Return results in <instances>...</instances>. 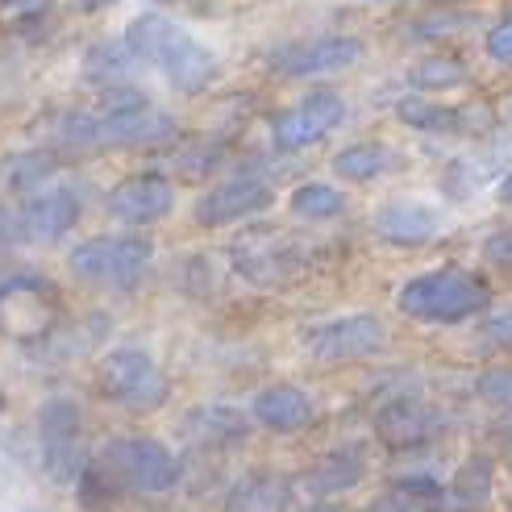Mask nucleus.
Here are the masks:
<instances>
[{"mask_svg":"<svg viewBox=\"0 0 512 512\" xmlns=\"http://www.w3.org/2000/svg\"><path fill=\"white\" fill-rule=\"evenodd\" d=\"M121 38L130 42L138 63H150L175 92H204L221 75L213 50L163 13H138Z\"/></svg>","mask_w":512,"mask_h":512,"instance_id":"obj_1","label":"nucleus"},{"mask_svg":"<svg viewBox=\"0 0 512 512\" xmlns=\"http://www.w3.org/2000/svg\"><path fill=\"white\" fill-rule=\"evenodd\" d=\"M175 121L150 105V96L138 88H113L100 96L96 109L71 113L63 121V142L71 146H150L171 138Z\"/></svg>","mask_w":512,"mask_h":512,"instance_id":"obj_2","label":"nucleus"},{"mask_svg":"<svg viewBox=\"0 0 512 512\" xmlns=\"http://www.w3.org/2000/svg\"><path fill=\"white\" fill-rule=\"evenodd\" d=\"M404 317L425 325H458L488 309V284L467 267H438L421 271L396 292Z\"/></svg>","mask_w":512,"mask_h":512,"instance_id":"obj_3","label":"nucleus"},{"mask_svg":"<svg viewBox=\"0 0 512 512\" xmlns=\"http://www.w3.org/2000/svg\"><path fill=\"white\" fill-rule=\"evenodd\" d=\"M100 467H105L125 492L142 496H163L175 492L184 479V458H179L167 442L146 438V433H117L100 446Z\"/></svg>","mask_w":512,"mask_h":512,"instance_id":"obj_4","label":"nucleus"},{"mask_svg":"<svg viewBox=\"0 0 512 512\" xmlns=\"http://www.w3.org/2000/svg\"><path fill=\"white\" fill-rule=\"evenodd\" d=\"M96 388L109 404L125 408V413H155L167 404L171 383L163 367L155 363V354L142 346H113L96 363Z\"/></svg>","mask_w":512,"mask_h":512,"instance_id":"obj_5","label":"nucleus"},{"mask_svg":"<svg viewBox=\"0 0 512 512\" xmlns=\"http://www.w3.org/2000/svg\"><path fill=\"white\" fill-rule=\"evenodd\" d=\"M150 263H155V246L142 234H100L80 242L67 254V267L75 279L92 288H138Z\"/></svg>","mask_w":512,"mask_h":512,"instance_id":"obj_6","label":"nucleus"},{"mask_svg":"<svg viewBox=\"0 0 512 512\" xmlns=\"http://www.w3.org/2000/svg\"><path fill=\"white\" fill-rule=\"evenodd\" d=\"M38 458L42 471L50 483H80L84 467L92 463L88 458V442H84V408L75 404L71 396H50L38 408Z\"/></svg>","mask_w":512,"mask_h":512,"instance_id":"obj_7","label":"nucleus"},{"mask_svg":"<svg viewBox=\"0 0 512 512\" xmlns=\"http://www.w3.org/2000/svg\"><path fill=\"white\" fill-rule=\"evenodd\" d=\"M304 263H309L304 259V246L296 238H288L284 229L254 225L229 246V267L254 288H284L288 279H296L304 271Z\"/></svg>","mask_w":512,"mask_h":512,"instance_id":"obj_8","label":"nucleus"},{"mask_svg":"<svg viewBox=\"0 0 512 512\" xmlns=\"http://www.w3.org/2000/svg\"><path fill=\"white\" fill-rule=\"evenodd\" d=\"M300 346L309 350L317 363H358V358H371L388 346V325H383L375 313L329 317V321L304 325Z\"/></svg>","mask_w":512,"mask_h":512,"instance_id":"obj_9","label":"nucleus"},{"mask_svg":"<svg viewBox=\"0 0 512 512\" xmlns=\"http://www.w3.org/2000/svg\"><path fill=\"white\" fill-rule=\"evenodd\" d=\"M275 200V188L263 171L254 167H242V171H229L221 184H213L209 192H200L196 200V221L204 229H221V225H238V221H250L271 209Z\"/></svg>","mask_w":512,"mask_h":512,"instance_id":"obj_10","label":"nucleus"},{"mask_svg":"<svg viewBox=\"0 0 512 512\" xmlns=\"http://www.w3.org/2000/svg\"><path fill=\"white\" fill-rule=\"evenodd\" d=\"M342 121H346V100L329 88H317L309 96H300L296 105H288L284 113H275L271 142H275V150H284V155H300V150L325 142Z\"/></svg>","mask_w":512,"mask_h":512,"instance_id":"obj_11","label":"nucleus"},{"mask_svg":"<svg viewBox=\"0 0 512 512\" xmlns=\"http://www.w3.org/2000/svg\"><path fill=\"white\" fill-rule=\"evenodd\" d=\"M363 59V42L350 34H317L279 46L271 55V67L288 80H321V75H338Z\"/></svg>","mask_w":512,"mask_h":512,"instance_id":"obj_12","label":"nucleus"},{"mask_svg":"<svg viewBox=\"0 0 512 512\" xmlns=\"http://www.w3.org/2000/svg\"><path fill=\"white\" fill-rule=\"evenodd\" d=\"M105 209L109 217H117L121 225H155L175 209V188L163 171H138V175H125L121 184H113L105 192Z\"/></svg>","mask_w":512,"mask_h":512,"instance_id":"obj_13","label":"nucleus"},{"mask_svg":"<svg viewBox=\"0 0 512 512\" xmlns=\"http://www.w3.org/2000/svg\"><path fill=\"white\" fill-rule=\"evenodd\" d=\"M17 217H21L25 238L55 242V238L67 234V229L80 225V217H84V188L80 184H50V188H42L34 196H25Z\"/></svg>","mask_w":512,"mask_h":512,"instance_id":"obj_14","label":"nucleus"},{"mask_svg":"<svg viewBox=\"0 0 512 512\" xmlns=\"http://www.w3.org/2000/svg\"><path fill=\"white\" fill-rule=\"evenodd\" d=\"M446 429V417L421 396H392L388 404L375 413V433L383 446L392 450H417L429 446L438 433Z\"/></svg>","mask_w":512,"mask_h":512,"instance_id":"obj_15","label":"nucleus"},{"mask_svg":"<svg viewBox=\"0 0 512 512\" xmlns=\"http://www.w3.org/2000/svg\"><path fill=\"white\" fill-rule=\"evenodd\" d=\"M371 229H375V238L388 242V246H425L442 234V213L425 200L392 196L375 209Z\"/></svg>","mask_w":512,"mask_h":512,"instance_id":"obj_16","label":"nucleus"},{"mask_svg":"<svg viewBox=\"0 0 512 512\" xmlns=\"http://www.w3.org/2000/svg\"><path fill=\"white\" fill-rule=\"evenodd\" d=\"M313 417H317V404L296 383H271V388H263L250 400V421H259L271 433H300L313 425Z\"/></svg>","mask_w":512,"mask_h":512,"instance_id":"obj_17","label":"nucleus"},{"mask_svg":"<svg viewBox=\"0 0 512 512\" xmlns=\"http://www.w3.org/2000/svg\"><path fill=\"white\" fill-rule=\"evenodd\" d=\"M363 475H367V454H363V446H338V450L321 454L317 463L304 467L300 488L309 492V496H317V500H325V496H342V492L358 488V483H363Z\"/></svg>","mask_w":512,"mask_h":512,"instance_id":"obj_18","label":"nucleus"},{"mask_svg":"<svg viewBox=\"0 0 512 512\" xmlns=\"http://www.w3.org/2000/svg\"><path fill=\"white\" fill-rule=\"evenodd\" d=\"M292 508V479L279 471H250L225 496V512H288Z\"/></svg>","mask_w":512,"mask_h":512,"instance_id":"obj_19","label":"nucleus"},{"mask_svg":"<svg viewBox=\"0 0 512 512\" xmlns=\"http://www.w3.org/2000/svg\"><path fill=\"white\" fill-rule=\"evenodd\" d=\"M84 80L100 92H113V88H130V75L138 71V55L130 50L125 38H105V42H92L84 50Z\"/></svg>","mask_w":512,"mask_h":512,"instance_id":"obj_20","label":"nucleus"},{"mask_svg":"<svg viewBox=\"0 0 512 512\" xmlns=\"http://www.w3.org/2000/svg\"><path fill=\"white\" fill-rule=\"evenodd\" d=\"M184 433L196 446L225 450V446L242 442L250 433V417H242L238 408H229V404H204V408H192V413H188Z\"/></svg>","mask_w":512,"mask_h":512,"instance_id":"obj_21","label":"nucleus"},{"mask_svg":"<svg viewBox=\"0 0 512 512\" xmlns=\"http://www.w3.org/2000/svg\"><path fill=\"white\" fill-rule=\"evenodd\" d=\"M492 496V463L488 458H467L463 467L454 471V479L442 492V512H475Z\"/></svg>","mask_w":512,"mask_h":512,"instance_id":"obj_22","label":"nucleus"},{"mask_svg":"<svg viewBox=\"0 0 512 512\" xmlns=\"http://www.w3.org/2000/svg\"><path fill=\"white\" fill-rule=\"evenodd\" d=\"M396 117L400 125L417 134H458L467 125V113L463 109H450V105H438V100H429L421 92H408L396 100Z\"/></svg>","mask_w":512,"mask_h":512,"instance_id":"obj_23","label":"nucleus"},{"mask_svg":"<svg viewBox=\"0 0 512 512\" xmlns=\"http://www.w3.org/2000/svg\"><path fill=\"white\" fill-rule=\"evenodd\" d=\"M400 163V155L383 142H350L334 155V175L350 179V184H371V179L388 175Z\"/></svg>","mask_w":512,"mask_h":512,"instance_id":"obj_24","label":"nucleus"},{"mask_svg":"<svg viewBox=\"0 0 512 512\" xmlns=\"http://www.w3.org/2000/svg\"><path fill=\"white\" fill-rule=\"evenodd\" d=\"M50 175H55V155H50V150H17V155L0 163V184L17 196L42 192Z\"/></svg>","mask_w":512,"mask_h":512,"instance_id":"obj_25","label":"nucleus"},{"mask_svg":"<svg viewBox=\"0 0 512 512\" xmlns=\"http://www.w3.org/2000/svg\"><path fill=\"white\" fill-rule=\"evenodd\" d=\"M288 209H292V217H300V221H334V217L346 213V196H342V188H334V184L309 179V184L292 188Z\"/></svg>","mask_w":512,"mask_h":512,"instance_id":"obj_26","label":"nucleus"},{"mask_svg":"<svg viewBox=\"0 0 512 512\" xmlns=\"http://www.w3.org/2000/svg\"><path fill=\"white\" fill-rule=\"evenodd\" d=\"M408 84H413L421 96L425 92H450L458 84H467V63L458 55H425L408 67Z\"/></svg>","mask_w":512,"mask_h":512,"instance_id":"obj_27","label":"nucleus"},{"mask_svg":"<svg viewBox=\"0 0 512 512\" xmlns=\"http://www.w3.org/2000/svg\"><path fill=\"white\" fill-rule=\"evenodd\" d=\"M121 492H125V488H121V483H117L105 467L96 463V458L84 467L80 483H75V500H80L84 512H113L117 500H121Z\"/></svg>","mask_w":512,"mask_h":512,"instance_id":"obj_28","label":"nucleus"},{"mask_svg":"<svg viewBox=\"0 0 512 512\" xmlns=\"http://www.w3.org/2000/svg\"><path fill=\"white\" fill-rule=\"evenodd\" d=\"M467 21H471L467 13H450V9H442V13L417 17L413 25H408V38H417V42H429V38H450L454 30H463Z\"/></svg>","mask_w":512,"mask_h":512,"instance_id":"obj_29","label":"nucleus"},{"mask_svg":"<svg viewBox=\"0 0 512 512\" xmlns=\"http://www.w3.org/2000/svg\"><path fill=\"white\" fill-rule=\"evenodd\" d=\"M475 392H479V400H488L492 408H504V413H512V367L483 371L475 379Z\"/></svg>","mask_w":512,"mask_h":512,"instance_id":"obj_30","label":"nucleus"},{"mask_svg":"<svg viewBox=\"0 0 512 512\" xmlns=\"http://www.w3.org/2000/svg\"><path fill=\"white\" fill-rule=\"evenodd\" d=\"M483 50H488L492 63L512 67V13H504L500 21L488 25V34H483Z\"/></svg>","mask_w":512,"mask_h":512,"instance_id":"obj_31","label":"nucleus"},{"mask_svg":"<svg viewBox=\"0 0 512 512\" xmlns=\"http://www.w3.org/2000/svg\"><path fill=\"white\" fill-rule=\"evenodd\" d=\"M483 259L496 267H512V225L496 229V234L483 238Z\"/></svg>","mask_w":512,"mask_h":512,"instance_id":"obj_32","label":"nucleus"},{"mask_svg":"<svg viewBox=\"0 0 512 512\" xmlns=\"http://www.w3.org/2000/svg\"><path fill=\"white\" fill-rule=\"evenodd\" d=\"M17 242H25V229H21V217L13 209L0 204V254H9Z\"/></svg>","mask_w":512,"mask_h":512,"instance_id":"obj_33","label":"nucleus"},{"mask_svg":"<svg viewBox=\"0 0 512 512\" xmlns=\"http://www.w3.org/2000/svg\"><path fill=\"white\" fill-rule=\"evenodd\" d=\"M483 338L496 342V346H512V309H500L483 321Z\"/></svg>","mask_w":512,"mask_h":512,"instance_id":"obj_34","label":"nucleus"},{"mask_svg":"<svg viewBox=\"0 0 512 512\" xmlns=\"http://www.w3.org/2000/svg\"><path fill=\"white\" fill-rule=\"evenodd\" d=\"M46 9H50V0H0V13H5V17H17V21L42 17Z\"/></svg>","mask_w":512,"mask_h":512,"instance_id":"obj_35","label":"nucleus"},{"mask_svg":"<svg viewBox=\"0 0 512 512\" xmlns=\"http://www.w3.org/2000/svg\"><path fill=\"white\" fill-rule=\"evenodd\" d=\"M67 5H71L75 13H84V17H88V13H100V9H113L117 0H67Z\"/></svg>","mask_w":512,"mask_h":512,"instance_id":"obj_36","label":"nucleus"},{"mask_svg":"<svg viewBox=\"0 0 512 512\" xmlns=\"http://www.w3.org/2000/svg\"><path fill=\"white\" fill-rule=\"evenodd\" d=\"M496 200H500V204H512V171L496 184Z\"/></svg>","mask_w":512,"mask_h":512,"instance_id":"obj_37","label":"nucleus"},{"mask_svg":"<svg viewBox=\"0 0 512 512\" xmlns=\"http://www.w3.org/2000/svg\"><path fill=\"white\" fill-rule=\"evenodd\" d=\"M300 512H342V508H334V504H309V508H300Z\"/></svg>","mask_w":512,"mask_h":512,"instance_id":"obj_38","label":"nucleus"},{"mask_svg":"<svg viewBox=\"0 0 512 512\" xmlns=\"http://www.w3.org/2000/svg\"><path fill=\"white\" fill-rule=\"evenodd\" d=\"M0 413H5V392H0Z\"/></svg>","mask_w":512,"mask_h":512,"instance_id":"obj_39","label":"nucleus"},{"mask_svg":"<svg viewBox=\"0 0 512 512\" xmlns=\"http://www.w3.org/2000/svg\"><path fill=\"white\" fill-rule=\"evenodd\" d=\"M371 5H383V0H371Z\"/></svg>","mask_w":512,"mask_h":512,"instance_id":"obj_40","label":"nucleus"}]
</instances>
